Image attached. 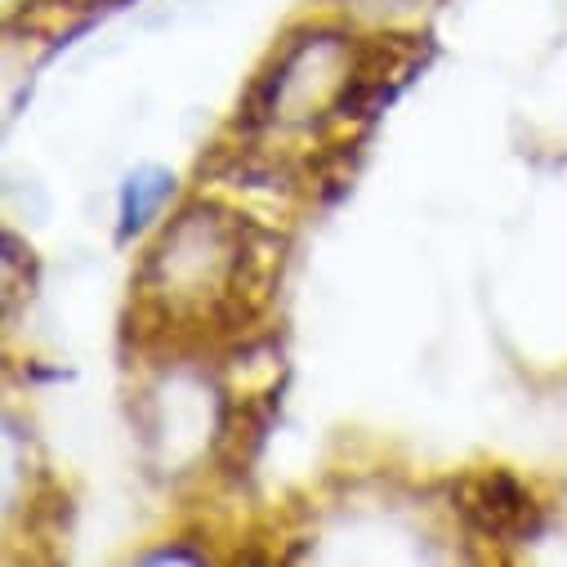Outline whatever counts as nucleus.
Masks as SVG:
<instances>
[{"instance_id": "20e7f679", "label": "nucleus", "mask_w": 567, "mask_h": 567, "mask_svg": "<svg viewBox=\"0 0 567 567\" xmlns=\"http://www.w3.org/2000/svg\"><path fill=\"white\" fill-rule=\"evenodd\" d=\"M144 563H202V554H193V549H179V545H171V549H157V554H148Z\"/></svg>"}, {"instance_id": "f03ea898", "label": "nucleus", "mask_w": 567, "mask_h": 567, "mask_svg": "<svg viewBox=\"0 0 567 567\" xmlns=\"http://www.w3.org/2000/svg\"><path fill=\"white\" fill-rule=\"evenodd\" d=\"M456 509L478 536L501 540V545H518V540L536 536V523H540L532 492L509 470L465 474L456 483Z\"/></svg>"}, {"instance_id": "7ed1b4c3", "label": "nucleus", "mask_w": 567, "mask_h": 567, "mask_svg": "<svg viewBox=\"0 0 567 567\" xmlns=\"http://www.w3.org/2000/svg\"><path fill=\"white\" fill-rule=\"evenodd\" d=\"M175 197V175L162 166H138L121 188V237H134Z\"/></svg>"}, {"instance_id": "f257e3e1", "label": "nucleus", "mask_w": 567, "mask_h": 567, "mask_svg": "<svg viewBox=\"0 0 567 567\" xmlns=\"http://www.w3.org/2000/svg\"><path fill=\"white\" fill-rule=\"evenodd\" d=\"M424 59L420 37H375L367 45L353 50V59L344 63L336 103L327 107L336 121H362L375 116L415 72V63Z\"/></svg>"}]
</instances>
